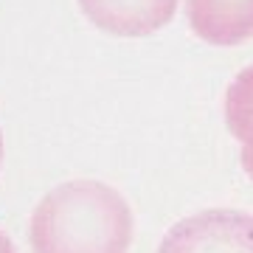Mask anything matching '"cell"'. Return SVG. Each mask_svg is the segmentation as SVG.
Segmentation results:
<instances>
[{
  "instance_id": "obj_1",
  "label": "cell",
  "mask_w": 253,
  "mask_h": 253,
  "mask_svg": "<svg viewBox=\"0 0 253 253\" xmlns=\"http://www.w3.org/2000/svg\"><path fill=\"white\" fill-rule=\"evenodd\" d=\"M28 239L34 253H126L132 211L104 183H65L34 208Z\"/></svg>"
},
{
  "instance_id": "obj_7",
  "label": "cell",
  "mask_w": 253,
  "mask_h": 253,
  "mask_svg": "<svg viewBox=\"0 0 253 253\" xmlns=\"http://www.w3.org/2000/svg\"><path fill=\"white\" fill-rule=\"evenodd\" d=\"M0 163H3V132H0Z\"/></svg>"
},
{
  "instance_id": "obj_3",
  "label": "cell",
  "mask_w": 253,
  "mask_h": 253,
  "mask_svg": "<svg viewBox=\"0 0 253 253\" xmlns=\"http://www.w3.org/2000/svg\"><path fill=\"white\" fill-rule=\"evenodd\" d=\"M177 3L180 0H79V9L107 34L146 37L174 17Z\"/></svg>"
},
{
  "instance_id": "obj_4",
  "label": "cell",
  "mask_w": 253,
  "mask_h": 253,
  "mask_svg": "<svg viewBox=\"0 0 253 253\" xmlns=\"http://www.w3.org/2000/svg\"><path fill=\"white\" fill-rule=\"evenodd\" d=\"M186 14L208 45L231 48L253 37V0H186Z\"/></svg>"
},
{
  "instance_id": "obj_2",
  "label": "cell",
  "mask_w": 253,
  "mask_h": 253,
  "mask_svg": "<svg viewBox=\"0 0 253 253\" xmlns=\"http://www.w3.org/2000/svg\"><path fill=\"white\" fill-rule=\"evenodd\" d=\"M158 253H253V217L231 208L200 211L163 236Z\"/></svg>"
},
{
  "instance_id": "obj_6",
  "label": "cell",
  "mask_w": 253,
  "mask_h": 253,
  "mask_svg": "<svg viewBox=\"0 0 253 253\" xmlns=\"http://www.w3.org/2000/svg\"><path fill=\"white\" fill-rule=\"evenodd\" d=\"M0 253H17L14 251V245H11V239L3 234V231H0Z\"/></svg>"
},
{
  "instance_id": "obj_5",
  "label": "cell",
  "mask_w": 253,
  "mask_h": 253,
  "mask_svg": "<svg viewBox=\"0 0 253 253\" xmlns=\"http://www.w3.org/2000/svg\"><path fill=\"white\" fill-rule=\"evenodd\" d=\"M225 124L242 146V169L253 180V65H248L225 93Z\"/></svg>"
}]
</instances>
